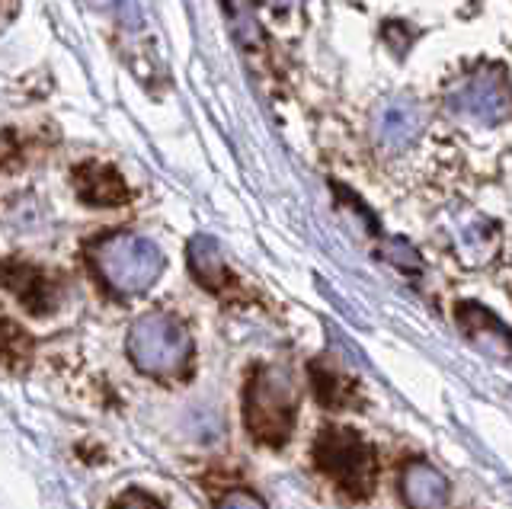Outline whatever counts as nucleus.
I'll list each match as a JSON object with an SVG mask.
<instances>
[{
    "mask_svg": "<svg viewBox=\"0 0 512 509\" xmlns=\"http://www.w3.org/2000/svg\"><path fill=\"white\" fill-rule=\"evenodd\" d=\"M314 465L340 487L349 500H365L375 487L378 461L368 442L349 426H324L314 439Z\"/></svg>",
    "mask_w": 512,
    "mask_h": 509,
    "instance_id": "1",
    "label": "nucleus"
},
{
    "mask_svg": "<svg viewBox=\"0 0 512 509\" xmlns=\"http://www.w3.org/2000/svg\"><path fill=\"white\" fill-rule=\"evenodd\" d=\"M244 423L260 445L282 449L295 423V391L279 369H256L244 391Z\"/></svg>",
    "mask_w": 512,
    "mask_h": 509,
    "instance_id": "2",
    "label": "nucleus"
},
{
    "mask_svg": "<svg viewBox=\"0 0 512 509\" xmlns=\"http://www.w3.org/2000/svg\"><path fill=\"white\" fill-rule=\"evenodd\" d=\"M93 266L112 292L138 295L154 285V279L160 276V266H164V257L144 237L112 234L93 247Z\"/></svg>",
    "mask_w": 512,
    "mask_h": 509,
    "instance_id": "3",
    "label": "nucleus"
},
{
    "mask_svg": "<svg viewBox=\"0 0 512 509\" xmlns=\"http://www.w3.org/2000/svg\"><path fill=\"white\" fill-rule=\"evenodd\" d=\"M128 353L148 375H180L189 365V337L170 317L151 314L141 317L128 333Z\"/></svg>",
    "mask_w": 512,
    "mask_h": 509,
    "instance_id": "4",
    "label": "nucleus"
},
{
    "mask_svg": "<svg viewBox=\"0 0 512 509\" xmlns=\"http://www.w3.org/2000/svg\"><path fill=\"white\" fill-rule=\"evenodd\" d=\"M400 497L410 509H442L448 500V481L426 461H413L400 474Z\"/></svg>",
    "mask_w": 512,
    "mask_h": 509,
    "instance_id": "5",
    "label": "nucleus"
},
{
    "mask_svg": "<svg viewBox=\"0 0 512 509\" xmlns=\"http://www.w3.org/2000/svg\"><path fill=\"white\" fill-rule=\"evenodd\" d=\"M4 282H7V289L20 298V305L32 314H45L48 308H52V301H55V289H52V282L45 279L42 269L36 266H29V263H20V260H13L4 266Z\"/></svg>",
    "mask_w": 512,
    "mask_h": 509,
    "instance_id": "6",
    "label": "nucleus"
},
{
    "mask_svg": "<svg viewBox=\"0 0 512 509\" xmlns=\"http://www.w3.org/2000/svg\"><path fill=\"white\" fill-rule=\"evenodd\" d=\"M74 183L77 193L90 205H122L128 202V186L122 183V177L109 164H96L87 161L74 170Z\"/></svg>",
    "mask_w": 512,
    "mask_h": 509,
    "instance_id": "7",
    "label": "nucleus"
},
{
    "mask_svg": "<svg viewBox=\"0 0 512 509\" xmlns=\"http://www.w3.org/2000/svg\"><path fill=\"white\" fill-rule=\"evenodd\" d=\"M189 263H192V273H196V279L202 285H208V289H221L224 285V266L218 260V250L212 241H205V237H199V241H192L189 247Z\"/></svg>",
    "mask_w": 512,
    "mask_h": 509,
    "instance_id": "8",
    "label": "nucleus"
},
{
    "mask_svg": "<svg viewBox=\"0 0 512 509\" xmlns=\"http://www.w3.org/2000/svg\"><path fill=\"white\" fill-rule=\"evenodd\" d=\"M311 385L324 407H340L349 397V381L324 362H311Z\"/></svg>",
    "mask_w": 512,
    "mask_h": 509,
    "instance_id": "9",
    "label": "nucleus"
},
{
    "mask_svg": "<svg viewBox=\"0 0 512 509\" xmlns=\"http://www.w3.org/2000/svg\"><path fill=\"white\" fill-rule=\"evenodd\" d=\"M26 359H29V337L16 324L0 321V365L23 369Z\"/></svg>",
    "mask_w": 512,
    "mask_h": 509,
    "instance_id": "10",
    "label": "nucleus"
},
{
    "mask_svg": "<svg viewBox=\"0 0 512 509\" xmlns=\"http://www.w3.org/2000/svg\"><path fill=\"white\" fill-rule=\"evenodd\" d=\"M112 509H164L154 497H148V493H141V490H128L122 493V497L116 500V506Z\"/></svg>",
    "mask_w": 512,
    "mask_h": 509,
    "instance_id": "11",
    "label": "nucleus"
},
{
    "mask_svg": "<svg viewBox=\"0 0 512 509\" xmlns=\"http://www.w3.org/2000/svg\"><path fill=\"white\" fill-rule=\"evenodd\" d=\"M218 509H266V506L256 500L253 493H247V490H231L228 497L221 500Z\"/></svg>",
    "mask_w": 512,
    "mask_h": 509,
    "instance_id": "12",
    "label": "nucleus"
}]
</instances>
